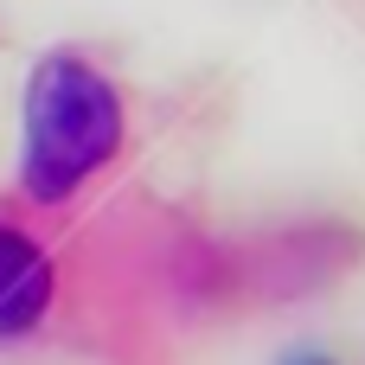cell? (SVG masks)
I'll return each instance as SVG.
<instances>
[{
  "mask_svg": "<svg viewBox=\"0 0 365 365\" xmlns=\"http://www.w3.org/2000/svg\"><path fill=\"white\" fill-rule=\"evenodd\" d=\"M122 148V96L115 83L58 51L32 71V90H26V154H19V186L38 199V205H58L71 199L109 154Z\"/></svg>",
  "mask_w": 365,
  "mask_h": 365,
  "instance_id": "1",
  "label": "cell"
},
{
  "mask_svg": "<svg viewBox=\"0 0 365 365\" xmlns=\"http://www.w3.org/2000/svg\"><path fill=\"white\" fill-rule=\"evenodd\" d=\"M45 302H51V263H45V250L26 231L0 225V334H26L45 314Z\"/></svg>",
  "mask_w": 365,
  "mask_h": 365,
  "instance_id": "2",
  "label": "cell"
},
{
  "mask_svg": "<svg viewBox=\"0 0 365 365\" xmlns=\"http://www.w3.org/2000/svg\"><path fill=\"white\" fill-rule=\"evenodd\" d=\"M289 365H334V359H321V353H308V359H289Z\"/></svg>",
  "mask_w": 365,
  "mask_h": 365,
  "instance_id": "3",
  "label": "cell"
}]
</instances>
